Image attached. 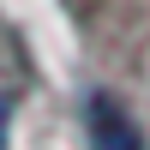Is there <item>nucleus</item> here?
<instances>
[{
    "mask_svg": "<svg viewBox=\"0 0 150 150\" xmlns=\"http://www.w3.org/2000/svg\"><path fill=\"white\" fill-rule=\"evenodd\" d=\"M90 138H96V150H144V132L132 126V114L114 96H96L90 102Z\"/></svg>",
    "mask_w": 150,
    "mask_h": 150,
    "instance_id": "nucleus-1",
    "label": "nucleus"
},
{
    "mask_svg": "<svg viewBox=\"0 0 150 150\" xmlns=\"http://www.w3.org/2000/svg\"><path fill=\"white\" fill-rule=\"evenodd\" d=\"M0 126H6V102H0Z\"/></svg>",
    "mask_w": 150,
    "mask_h": 150,
    "instance_id": "nucleus-2",
    "label": "nucleus"
}]
</instances>
